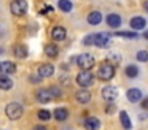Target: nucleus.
Wrapping results in <instances>:
<instances>
[{
    "label": "nucleus",
    "instance_id": "obj_1",
    "mask_svg": "<svg viewBox=\"0 0 148 130\" xmlns=\"http://www.w3.org/2000/svg\"><path fill=\"white\" fill-rule=\"evenodd\" d=\"M5 113H7V117L11 120H18L19 117H23V113H24V108L21 106L19 103L16 101H11L5 106Z\"/></svg>",
    "mask_w": 148,
    "mask_h": 130
},
{
    "label": "nucleus",
    "instance_id": "obj_2",
    "mask_svg": "<svg viewBox=\"0 0 148 130\" xmlns=\"http://www.w3.org/2000/svg\"><path fill=\"white\" fill-rule=\"evenodd\" d=\"M115 67H113V63H110L108 60L107 62H103L102 65L99 67V71H97V76H99L102 81H110V79L115 76Z\"/></svg>",
    "mask_w": 148,
    "mask_h": 130
},
{
    "label": "nucleus",
    "instance_id": "obj_3",
    "mask_svg": "<svg viewBox=\"0 0 148 130\" xmlns=\"http://www.w3.org/2000/svg\"><path fill=\"white\" fill-rule=\"evenodd\" d=\"M77 65L80 67L81 70H91L94 65H96V59H94L92 54L83 52L77 57Z\"/></svg>",
    "mask_w": 148,
    "mask_h": 130
},
{
    "label": "nucleus",
    "instance_id": "obj_4",
    "mask_svg": "<svg viewBox=\"0 0 148 130\" xmlns=\"http://www.w3.org/2000/svg\"><path fill=\"white\" fill-rule=\"evenodd\" d=\"M27 8L29 5L26 0H11L10 2V11L14 16H24L27 13Z\"/></svg>",
    "mask_w": 148,
    "mask_h": 130
},
{
    "label": "nucleus",
    "instance_id": "obj_5",
    "mask_svg": "<svg viewBox=\"0 0 148 130\" xmlns=\"http://www.w3.org/2000/svg\"><path fill=\"white\" fill-rule=\"evenodd\" d=\"M77 82L81 87H89L94 84V75L91 73V70H81L77 75Z\"/></svg>",
    "mask_w": 148,
    "mask_h": 130
},
{
    "label": "nucleus",
    "instance_id": "obj_6",
    "mask_svg": "<svg viewBox=\"0 0 148 130\" xmlns=\"http://www.w3.org/2000/svg\"><path fill=\"white\" fill-rule=\"evenodd\" d=\"M102 98L107 100L108 103H113V101L118 98V91H116L113 86H107V87L102 89Z\"/></svg>",
    "mask_w": 148,
    "mask_h": 130
},
{
    "label": "nucleus",
    "instance_id": "obj_7",
    "mask_svg": "<svg viewBox=\"0 0 148 130\" xmlns=\"http://www.w3.org/2000/svg\"><path fill=\"white\" fill-rule=\"evenodd\" d=\"M129 25H131V29L134 32L143 30V29L147 27V19H145L143 16H134V18L131 19V22H129Z\"/></svg>",
    "mask_w": 148,
    "mask_h": 130
},
{
    "label": "nucleus",
    "instance_id": "obj_8",
    "mask_svg": "<svg viewBox=\"0 0 148 130\" xmlns=\"http://www.w3.org/2000/svg\"><path fill=\"white\" fill-rule=\"evenodd\" d=\"M94 46L108 48L110 46V35L108 33H94Z\"/></svg>",
    "mask_w": 148,
    "mask_h": 130
},
{
    "label": "nucleus",
    "instance_id": "obj_9",
    "mask_svg": "<svg viewBox=\"0 0 148 130\" xmlns=\"http://www.w3.org/2000/svg\"><path fill=\"white\" fill-rule=\"evenodd\" d=\"M51 38L54 41H64L67 38V30L64 27H61V25H56L51 30Z\"/></svg>",
    "mask_w": 148,
    "mask_h": 130
},
{
    "label": "nucleus",
    "instance_id": "obj_10",
    "mask_svg": "<svg viewBox=\"0 0 148 130\" xmlns=\"http://www.w3.org/2000/svg\"><path fill=\"white\" fill-rule=\"evenodd\" d=\"M16 71V65L10 60H2L0 62V75H13Z\"/></svg>",
    "mask_w": 148,
    "mask_h": 130
},
{
    "label": "nucleus",
    "instance_id": "obj_11",
    "mask_svg": "<svg viewBox=\"0 0 148 130\" xmlns=\"http://www.w3.org/2000/svg\"><path fill=\"white\" fill-rule=\"evenodd\" d=\"M35 97L40 103H48V101L53 100V95H51V92H49V89H38V91L35 92Z\"/></svg>",
    "mask_w": 148,
    "mask_h": 130
},
{
    "label": "nucleus",
    "instance_id": "obj_12",
    "mask_svg": "<svg viewBox=\"0 0 148 130\" xmlns=\"http://www.w3.org/2000/svg\"><path fill=\"white\" fill-rule=\"evenodd\" d=\"M38 75L42 78H49V76L54 75V65L53 63H42L38 67Z\"/></svg>",
    "mask_w": 148,
    "mask_h": 130
},
{
    "label": "nucleus",
    "instance_id": "obj_13",
    "mask_svg": "<svg viewBox=\"0 0 148 130\" xmlns=\"http://www.w3.org/2000/svg\"><path fill=\"white\" fill-rule=\"evenodd\" d=\"M105 21H107V25H108V27L118 29L119 25H121V16L116 14V13H110V14L105 18Z\"/></svg>",
    "mask_w": 148,
    "mask_h": 130
},
{
    "label": "nucleus",
    "instance_id": "obj_14",
    "mask_svg": "<svg viewBox=\"0 0 148 130\" xmlns=\"http://www.w3.org/2000/svg\"><path fill=\"white\" fill-rule=\"evenodd\" d=\"M126 97H127V100L131 101V103H137V101L142 100V92H140V89L132 87L126 92Z\"/></svg>",
    "mask_w": 148,
    "mask_h": 130
},
{
    "label": "nucleus",
    "instance_id": "obj_15",
    "mask_svg": "<svg viewBox=\"0 0 148 130\" xmlns=\"http://www.w3.org/2000/svg\"><path fill=\"white\" fill-rule=\"evenodd\" d=\"M86 21H88V24H91V25H99L100 22H102V13L94 10V11H91L89 14H88Z\"/></svg>",
    "mask_w": 148,
    "mask_h": 130
},
{
    "label": "nucleus",
    "instance_id": "obj_16",
    "mask_svg": "<svg viewBox=\"0 0 148 130\" xmlns=\"http://www.w3.org/2000/svg\"><path fill=\"white\" fill-rule=\"evenodd\" d=\"M75 98H77L78 103L84 105V103H88V101H91L92 95H91V92H89V91H86V89H81V91H78V92H77Z\"/></svg>",
    "mask_w": 148,
    "mask_h": 130
},
{
    "label": "nucleus",
    "instance_id": "obj_17",
    "mask_svg": "<svg viewBox=\"0 0 148 130\" xmlns=\"http://www.w3.org/2000/svg\"><path fill=\"white\" fill-rule=\"evenodd\" d=\"M84 129L86 130H99L100 120L97 117H86V120H84Z\"/></svg>",
    "mask_w": 148,
    "mask_h": 130
},
{
    "label": "nucleus",
    "instance_id": "obj_18",
    "mask_svg": "<svg viewBox=\"0 0 148 130\" xmlns=\"http://www.w3.org/2000/svg\"><path fill=\"white\" fill-rule=\"evenodd\" d=\"M13 87V79L8 75H0V89L2 91H10Z\"/></svg>",
    "mask_w": 148,
    "mask_h": 130
},
{
    "label": "nucleus",
    "instance_id": "obj_19",
    "mask_svg": "<svg viewBox=\"0 0 148 130\" xmlns=\"http://www.w3.org/2000/svg\"><path fill=\"white\" fill-rule=\"evenodd\" d=\"M13 54L18 59H24V57H27L29 51H27V48L24 46V44H16V46L13 48Z\"/></svg>",
    "mask_w": 148,
    "mask_h": 130
},
{
    "label": "nucleus",
    "instance_id": "obj_20",
    "mask_svg": "<svg viewBox=\"0 0 148 130\" xmlns=\"http://www.w3.org/2000/svg\"><path fill=\"white\" fill-rule=\"evenodd\" d=\"M59 54V48L56 44H46L45 46V56L49 57V59H56Z\"/></svg>",
    "mask_w": 148,
    "mask_h": 130
},
{
    "label": "nucleus",
    "instance_id": "obj_21",
    "mask_svg": "<svg viewBox=\"0 0 148 130\" xmlns=\"http://www.w3.org/2000/svg\"><path fill=\"white\" fill-rule=\"evenodd\" d=\"M119 120H121V125L124 127L126 130L132 129V122H131V119H129V116H127L126 111H119Z\"/></svg>",
    "mask_w": 148,
    "mask_h": 130
},
{
    "label": "nucleus",
    "instance_id": "obj_22",
    "mask_svg": "<svg viewBox=\"0 0 148 130\" xmlns=\"http://www.w3.org/2000/svg\"><path fill=\"white\" fill-rule=\"evenodd\" d=\"M124 73H126L127 78L134 79V78H137V76H138V67L137 65H127L124 68Z\"/></svg>",
    "mask_w": 148,
    "mask_h": 130
},
{
    "label": "nucleus",
    "instance_id": "obj_23",
    "mask_svg": "<svg viewBox=\"0 0 148 130\" xmlns=\"http://www.w3.org/2000/svg\"><path fill=\"white\" fill-rule=\"evenodd\" d=\"M58 6H59V10H61V11L70 13L72 8H73V3H72L70 0H59V2H58Z\"/></svg>",
    "mask_w": 148,
    "mask_h": 130
},
{
    "label": "nucleus",
    "instance_id": "obj_24",
    "mask_svg": "<svg viewBox=\"0 0 148 130\" xmlns=\"http://www.w3.org/2000/svg\"><path fill=\"white\" fill-rule=\"evenodd\" d=\"M54 117L58 120H65L69 117V111H67V108H56L54 110Z\"/></svg>",
    "mask_w": 148,
    "mask_h": 130
},
{
    "label": "nucleus",
    "instance_id": "obj_25",
    "mask_svg": "<svg viewBox=\"0 0 148 130\" xmlns=\"http://www.w3.org/2000/svg\"><path fill=\"white\" fill-rule=\"evenodd\" d=\"M115 37H121V38H131V40H134V38L138 37L137 32H127V30H119V32H115Z\"/></svg>",
    "mask_w": 148,
    "mask_h": 130
},
{
    "label": "nucleus",
    "instance_id": "obj_26",
    "mask_svg": "<svg viewBox=\"0 0 148 130\" xmlns=\"http://www.w3.org/2000/svg\"><path fill=\"white\" fill-rule=\"evenodd\" d=\"M38 119H42V120H48V119H51V113H49L48 110H38Z\"/></svg>",
    "mask_w": 148,
    "mask_h": 130
},
{
    "label": "nucleus",
    "instance_id": "obj_27",
    "mask_svg": "<svg viewBox=\"0 0 148 130\" xmlns=\"http://www.w3.org/2000/svg\"><path fill=\"white\" fill-rule=\"evenodd\" d=\"M135 57H137L138 62H148V51H138Z\"/></svg>",
    "mask_w": 148,
    "mask_h": 130
},
{
    "label": "nucleus",
    "instance_id": "obj_28",
    "mask_svg": "<svg viewBox=\"0 0 148 130\" xmlns=\"http://www.w3.org/2000/svg\"><path fill=\"white\" fill-rule=\"evenodd\" d=\"M119 60H121V56H119V54H116V52H110L108 54V62L110 63H118Z\"/></svg>",
    "mask_w": 148,
    "mask_h": 130
},
{
    "label": "nucleus",
    "instance_id": "obj_29",
    "mask_svg": "<svg viewBox=\"0 0 148 130\" xmlns=\"http://www.w3.org/2000/svg\"><path fill=\"white\" fill-rule=\"evenodd\" d=\"M83 44H86V46H91V44H94V33L86 35V37L83 38Z\"/></svg>",
    "mask_w": 148,
    "mask_h": 130
},
{
    "label": "nucleus",
    "instance_id": "obj_30",
    "mask_svg": "<svg viewBox=\"0 0 148 130\" xmlns=\"http://www.w3.org/2000/svg\"><path fill=\"white\" fill-rule=\"evenodd\" d=\"M49 92H51V95H53V97H56V98H58V97H61V91H59V89L56 87V86H51Z\"/></svg>",
    "mask_w": 148,
    "mask_h": 130
},
{
    "label": "nucleus",
    "instance_id": "obj_31",
    "mask_svg": "<svg viewBox=\"0 0 148 130\" xmlns=\"http://www.w3.org/2000/svg\"><path fill=\"white\" fill-rule=\"evenodd\" d=\"M54 11V8H53V5H45L43 6V10L40 13H42V14H48V13H53Z\"/></svg>",
    "mask_w": 148,
    "mask_h": 130
},
{
    "label": "nucleus",
    "instance_id": "obj_32",
    "mask_svg": "<svg viewBox=\"0 0 148 130\" xmlns=\"http://www.w3.org/2000/svg\"><path fill=\"white\" fill-rule=\"evenodd\" d=\"M140 106L143 108L145 111H148V97H145V98H142V100H140Z\"/></svg>",
    "mask_w": 148,
    "mask_h": 130
},
{
    "label": "nucleus",
    "instance_id": "obj_33",
    "mask_svg": "<svg viewBox=\"0 0 148 130\" xmlns=\"http://www.w3.org/2000/svg\"><path fill=\"white\" fill-rule=\"evenodd\" d=\"M30 81H32V82H40V81H42V76H38V75H32V76H30Z\"/></svg>",
    "mask_w": 148,
    "mask_h": 130
},
{
    "label": "nucleus",
    "instance_id": "obj_34",
    "mask_svg": "<svg viewBox=\"0 0 148 130\" xmlns=\"http://www.w3.org/2000/svg\"><path fill=\"white\" fill-rule=\"evenodd\" d=\"M113 110H115V108H113V105H108V106H107V114H112L113 113Z\"/></svg>",
    "mask_w": 148,
    "mask_h": 130
},
{
    "label": "nucleus",
    "instance_id": "obj_35",
    "mask_svg": "<svg viewBox=\"0 0 148 130\" xmlns=\"http://www.w3.org/2000/svg\"><path fill=\"white\" fill-rule=\"evenodd\" d=\"M32 130H46V129H45V127H43V125H35V127H34Z\"/></svg>",
    "mask_w": 148,
    "mask_h": 130
},
{
    "label": "nucleus",
    "instance_id": "obj_36",
    "mask_svg": "<svg viewBox=\"0 0 148 130\" xmlns=\"http://www.w3.org/2000/svg\"><path fill=\"white\" fill-rule=\"evenodd\" d=\"M143 10L148 13V0H145V2H143Z\"/></svg>",
    "mask_w": 148,
    "mask_h": 130
},
{
    "label": "nucleus",
    "instance_id": "obj_37",
    "mask_svg": "<svg viewBox=\"0 0 148 130\" xmlns=\"http://www.w3.org/2000/svg\"><path fill=\"white\" fill-rule=\"evenodd\" d=\"M142 37H143L145 40H148V30H145V32H143V35H142Z\"/></svg>",
    "mask_w": 148,
    "mask_h": 130
}]
</instances>
